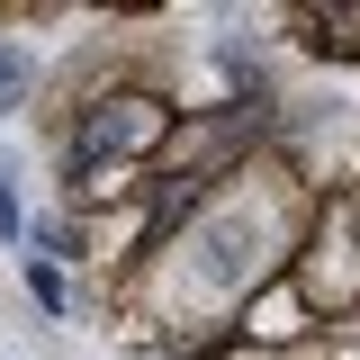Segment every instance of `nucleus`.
Instances as JSON below:
<instances>
[{
	"mask_svg": "<svg viewBox=\"0 0 360 360\" xmlns=\"http://www.w3.org/2000/svg\"><path fill=\"white\" fill-rule=\"evenodd\" d=\"M9 99H18V54L0 45V108H9Z\"/></svg>",
	"mask_w": 360,
	"mask_h": 360,
	"instance_id": "f257e3e1",
	"label": "nucleus"
}]
</instances>
